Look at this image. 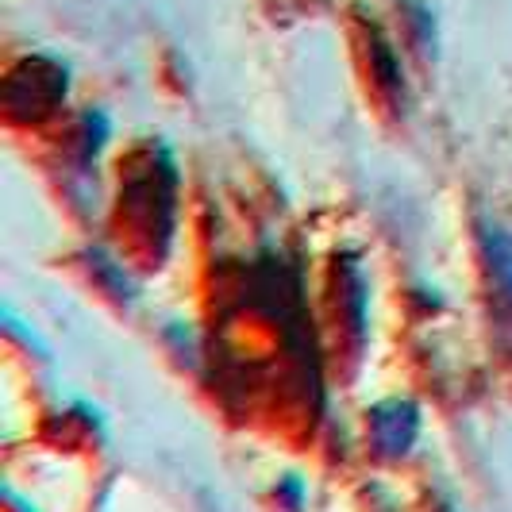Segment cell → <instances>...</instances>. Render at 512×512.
<instances>
[{"label":"cell","mask_w":512,"mask_h":512,"mask_svg":"<svg viewBox=\"0 0 512 512\" xmlns=\"http://www.w3.org/2000/svg\"><path fill=\"white\" fill-rule=\"evenodd\" d=\"M486 255L493 285L505 293V301H512V231H486Z\"/></svg>","instance_id":"obj_2"},{"label":"cell","mask_w":512,"mask_h":512,"mask_svg":"<svg viewBox=\"0 0 512 512\" xmlns=\"http://www.w3.org/2000/svg\"><path fill=\"white\" fill-rule=\"evenodd\" d=\"M416 439V412L401 401H389L374 412V443L385 455H401L409 451V443Z\"/></svg>","instance_id":"obj_1"}]
</instances>
